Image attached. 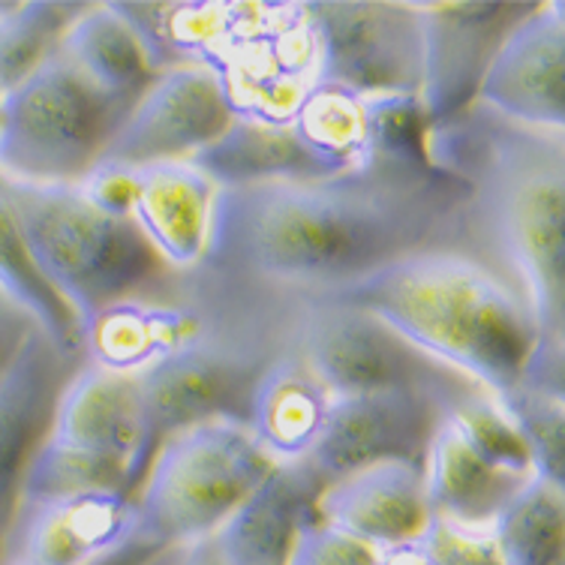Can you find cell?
I'll use <instances>...</instances> for the list:
<instances>
[{
  "label": "cell",
  "instance_id": "6da1fadb",
  "mask_svg": "<svg viewBox=\"0 0 565 565\" xmlns=\"http://www.w3.org/2000/svg\"><path fill=\"white\" fill-rule=\"evenodd\" d=\"M418 132L347 172L217 186L205 265L310 298L427 247L467 244L469 190L424 160Z\"/></svg>",
  "mask_w": 565,
  "mask_h": 565
},
{
  "label": "cell",
  "instance_id": "7a4b0ae2",
  "mask_svg": "<svg viewBox=\"0 0 565 565\" xmlns=\"http://www.w3.org/2000/svg\"><path fill=\"white\" fill-rule=\"evenodd\" d=\"M424 160L469 190L467 244L521 286L539 338H565V132L479 103L418 132Z\"/></svg>",
  "mask_w": 565,
  "mask_h": 565
},
{
  "label": "cell",
  "instance_id": "3957f363",
  "mask_svg": "<svg viewBox=\"0 0 565 565\" xmlns=\"http://www.w3.org/2000/svg\"><path fill=\"white\" fill-rule=\"evenodd\" d=\"M322 298L367 310L493 397L521 382L539 343L526 292L493 262L460 244L409 253Z\"/></svg>",
  "mask_w": 565,
  "mask_h": 565
},
{
  "label": "cell",
  "instance_id": "277c9868",
  "mask_svg": "<svg viewBox=\"0 0 565 565\" xmlns=\"http://www.w3.org/2000/svg\"><path fill=\"white\" fill-rule=\"evenodd\" d=\"M305 292L207 268L166 271L78 328L82 355L115 373H141L157 361L190 355L256 326Z\"/></svg>",
  "mask_w": 565,
  "mask_h": 565
},
{
  "label": "cell",
  "instance_id": "5b68a950",
  "mask_svg": "<svg viewBox=\"0 0 565 565\" xmlns=\"http://www.w3.org/2000/svg\"><path fill=\"white\" fill-rule=\"evenodd\" d=\"M22 241L78 328L99 310L163 277V259L130 217L97 207L78 184H22L0 178Z\"/></svg>",
  "mask_w": 565,
  "mask_h": 565
},
{
  "label": "cell",
  "instance_id": "8992f818",
  "mask_svg": "<svg viewBox=\"0 0 565 565\" xmlns=\"http://www.w3.org/2000/svg\"><path fill=\"white\" fill-rule=\"evenodd\" d=\"M139 97L97 87L57 45L0 97V178L78 184L99 163Z\"/></svg>",
  "mask_w": 565,
  "mask_h": 565
},
{
  "label": "cell",
  "instance_id": "52a82bcc",
  "mask_svg": "<svg viewBox=\"0 0 565 565\" xmlns=\"http://www.w3.org/2000/svg\"><path fill=\"white\" fill-rule=\"evenodd\" d=\"M271 469L244 424L199 422L172 430L136 490L139 535L153 547L205 542Z\"/></svg>",
  "mask_w": 565,
  "mask_h": 565
},
{
  "label": "cell",
  "instance_id": "ba28073f",
  "mask_svg": "<svg viewBox=\"0 0 565 565\" xmlns=\"http://www.w3.org/2000/svg\"><path fill=\"white\" fill-rule=\"evenodd\" d=\"M307 307L310 295L202 352L157 361L153 367L136 373L157 443L199 422H235L247 427L256 382L274 361L298 347V328Z\"/></svg>",
  "mask_w": 565,
  "mask_h": 565
},
{
  "label": "cell",
  "instance_id": "9c48e42d",
  "mask_svg": "<svg viewBox=\"0 0 565 565\" xmlns=\"http://www.w3.org/2000/svg\"><path fill=\"white\" fill-rule=\"evenodd\" d=\"M313 40V85L370 103H415L424 73V24L406 0L301 3Z\"/></svg>",
  "mask_w": 565,
  "mask_h": 565
},
{
  "label": "cell",
  "instance_id": "30bf717a",
  "mask_svg": "<svg viewBox=\"0 0 565 565\" xmlns=\"http://www.w3.org/2000/svg\"><path fill=\"white\" fill-rule=\"evenodd\" d=\"M298 355L331 397L403 388L463 397L479 388L457 370L424 355L367 310L328 298H310L298 328Z\"/></svg>",
  "mask_w": 565,
  "mask_h": 565
},
{
  "label": "cell",
  "instance_id": "8fae6325",
  "mask_svg": "<svg viewBox=\"0 0 565 565\" xmlns=\"http://www.w3.org/2000/svg\"><path fill=\"white\" fill-rule=\"evenodd\" d=\"M455 401L415 388L331 397L322 434L305 467L326 488L373 463H424L436 427Z\"/></svg>",
  "mask_w": 565,
  "mask_h": 565
},
{
  "label": "cell",
  "instance_id": "7c38bea8",
  "mask_svg": "<svg viewBox=\"0 0 565 565\" xmlns=\"http://www.w3.org/2000/svg\"><path fill=\"white\" fill-rule=\"evenodd\" d=\"M226 78L214 66H181L153 78L99 163L151 166L190 160L238 120Z\"/></svg>",
  "mask_w": 565,
  "mask_h": 565
},
{
  "label": "cell",
  "instance_id": "4fadbf2b",
  "mask_svg": "<svg viewBox=\"0 0 565 565\" xmlns=\"http://www.w3.org/2000/svg\"><path fill=\"white\" fill-rule=\"evenodd\" d=\"M539 3H418L424 24V73L418 90L422 127L455 118L476 103L490 61Z\"/></svg>",
  "mask_w": 565,
  "mask_h": 565
},
{
  "label": "cell",
  "instance_id": "5bb4252c",
  "mask_svg": "<svg viewBox=\"0 0 565 565\" xmlns=\"http://www.w3.org/2000/svg\"><path fill=\"white\" fill-rule=\"evenodd\" d=\"M49 443L109 457L127 469L132 490H139L160 446L151 430L139 376L82 361L57 397Z\"/></svg>",
  "mask_w": 565,
  "mask_h": 565
},
{
  "label": "cell",
  "instance_id": "9a60e30c",
  "mask_svg": "<svg viewBox=\"0 0 565 565\" xmlns=\"http://www.w3.org/2000/svg\"><path fill=\"white\" fill-rule=\"evenodd\" d=\"M476 103L533 130L565 132V7L539 3L481 78Z\"/></svg>",
  "mask_w": 565,
  "mask_h": 565
},
{
  "label": "cell",
  "instance_id": "2e32d148",
  "mask_svg": "<svg viewBox=\"0 0 565 565\" xmlns=\"http://www.w3.org/2000/svg\"><path fill=\"white\" fill-rule=\"evenodd\" d=\"M313 509L319 521L376 551L415 542L434 523L422 463L403 460L373 463L331 481L319 490Z\"/></svg>",
  "mask_w": 565,
  "mask_h": 565
},
{
  "label": "cell",
  "instance_id": "e0dca14e",
  "mask_svg": "<svg viewBox=\"0 0 565 565\" xmlns=\"http://www.w3.org/2000/svg\"><path fill=\"white\" fill-rule=\"evenodd\" d=\"M78 364L64 359L43 331H33L0 376V533L15 509L24 469L49 439L57 397Z\"/></svg>",
  "mask_w": 565,
  "mask_h": 565
},
{
  "label": "cell",
  "instance_id": "ac0fdd59",
  "mask_svg": "<svg viewBox=\"0 0 565 565\" xmlns=\"http://www.w3.org/2000/svg\"><path fill=\"white\" fill-rule=\"evenodd\" d=\"M130 178V220L166 268L190 271L202 265L217 184L186 160L136 166Z\"/></svg>",
  "mask_w": 565,
  "mask_h": 565
},
{
  "label": "cell",
  "instance_id": "d6986e66",
  "mask_svg": "<svg viewBox=\"0 0 565 565\" xmlns=\"http://www.w3.org/2000/svg\"><path fill=\"white\" fill-rule=\"evenodd\" d=\"M424 493L436 521L463 530H490L533 472L500 467L472 446L451 418V406L436 427L424 455Z\"/></svg>",
  "mask_w": 565,
  "mask_h": 565
},
{
  "label": "cell",
  "instance_id": "ffe728a7",
  "mask_svg": "<svg viewBox=\"0 0 565 565\" xmlns=\"http://www.w3.org/2000/svg\"><path fill=\"white\" fill-rule=\"evenodd\" d=\"M322 481L305 463L274 467L211 535L223 565H289L298 533L316 514Z\"/></svg>",
  "mask_w": 565,
  "mask_h": 565
},
{
  "label": "cell",
  "instance_id": "44dd1931",
  "mask_svg": "<svg viewBox=\"0 0 565 565\" xmlns=\"http://www.w3.org/2000/svg\"><path fill=\"white\" fill-rule=\"evenodd\" d=\"M331 392L298 355V347L262 373L250 397L247 430L274 467L305 463L322 434Z\"/></svg>",
  "mask_w": 565,
  "mask_h": 565
},
{
  "label": "cell",
  "instance_id": "7402d4cb",
  "mask_svg": "<svg viewBox=\"0 0 565 565\" xmlns=\"http://www.w3.org/2000/svg\"><path fill=\"white\" fill-rule=\"evenodd\" d=\"M186 163L196 166L217 186L310 181L338 174L307 148L289 118H238L214 145L193 153Z\"/></svg>",
  "mask_w": 565,
  "mask_h": 565
},
{
  "label": "cell",
  "instance_id": "603a6c76",
  "mask_svg": "<svg viewBox=\"0 0 565 565\" xmlns=\"http://www.w3.org/2000/svg\"><path fill=\"white\" fill-rule=\"evenodd\" d=\"M61 52L115 97H141L157 78L130 28L109 10V3H90V10L64 33Z\"/></svg>",
  "mask_w": 565,
  "mask_h": 565
},
{
  "label": "cell",
  "instance_id": "cb8c5ba5",
  "mask_svg": "<svg viewBox=\"0 0 565 565\" xmlns=\"http://www.w3.org/2000/svg\"><path fill=\"white\" fill-rule=\"evenodd\" d=\"M0 295L10 298L52 347L70 361H85L82 355V334L76 316L52 292V286L33 268L31 253L24 247L19 223L12 217V207L0 190Z\"/></svg>",
  "mask_w": 565,
  "mask_h": 565
},
{
  "label": "cell",
  "instance_id": "d4e9b609",
  "mask_svg": "<svg viewBox=\"0 0 565 565\" xmlns=\"http://www.w3.org/2000/svg\"><path fill=\"white\" fill-rule=\"evenodd\" d=\"M505 565H563L565 488L533 479L490 526Z\"/></svg>",
  "mask_w": 565,
  "mask_h": 565
},
{
  "label": "cell",
  "instance_id": "484cf974",
  "mask_svg": "<svg viewBox=\"0 0 565 565\" xmlns=\"http://www.w3.org/2000/svg\"><path fill=\"white\" fill-rule=\"evenodd\" d=\"M87 10L90 3L0 0V94L43 64Z\"/></svg>",
  "mask_w": 565,
  "mask_h": 565
},
{
  "label": "cell",
  "instance_id": "4316f807",
  "mask_svg": "<svg viewBox=\"0 0 565 565\" xmlns=\"http://www.w3.org/2000/svg\"><path fill=\"white\" fill-rule=\"evenodd\" d=\"M497 403L521 436L535 479L565 488V397L514 385Z\"/></svg>",
  "mask_w": 565,
  "mask_h": 565
},
{
  "label": "cell",
  "instance_id": "83f0119b",
  "mask_svg": "<svg viewBox=\"0 0 565 565\" xmlns=\"http://www.w3.org/2000/svg\"><path fill=\"white\" fill-rule=\"evenodd\" d=\"M76 490H124L136 497L127 469L120 463L109 457L61 448L45 439L24 469L19 497H52V493H76Z\"/></svg>",
  "mask_w": 565,
  "mask_h": 565
},
{
  "label": "cell",
  "instance_id": "f1b7e54d",
  "mask_svg": "<svg viewBox=\"0 0 565 565\" xmlns=\"http://www.w3.org/2000/svg\"><path fill=\"white\" fill-rule=\"evenodd\" d=\"M109 10L130 28L141 55L157 76L169 73V70L190 66L184 52H181V43H178V3H166V0H160V3H124V0H115V3H109Z\"/></svg>",
  "mask_w": 565,
  "mask_h": 565
},
{
  "label": "cell",
  "instance_id": "f546056e",
  "mask_svg": "<svg viewBox=\"0 0 565 565\" xmlns=\"http://www.w3.org/2000/svg\"><path fill=\"white\" fill-rule=\"evenodd\" d=\"M376 563V547L340 533L319 518L301 526L289 565H373Z\"/></svg>",
  "mask_w": 565,
  "mask_h": 565
},
{
  "label": "cell",
  "instance_id": "4dcf8cb0",
  "mask_svg": "<svg viewBox=\"0 0 565 565\" xmlns=\"http://www.w3.org/2000/svg\"><path fill=\"white\" fill-rule=\"evenodd\" d=\"M436 565H505L497 554L490 530H463L455 523L436 521L424 533Z\"/></svg>",
  "mask_w": 565,
  "mask_h": 565
},
{
  "label": "cell",
  "instance_id": "1f68e13d",
  "mask_svg": "<svg viewBox=\"0 0 565 565\" xmlns=\"http://www.w3.org/2000/svg\"><path fill=\"white\" fill-rule=\"evenodd\" d=\"M33 331H40V328L33 326L31 316H24L10 298L0 295V376L12 367V361L19 359V352Z\"/></svg>",
  "mask_w": 565,
  "mask_h": 565
},
{
  "label": "cell",
  "instance_id": "d6a6232c",
  "mask_svg": "<svg viewBox=\"0 0 565 565\" xmlns=\"http://www.w3.org/2000/svg\"><path fill=\"white\" fill-rule=\"evenodd\" d=\"M373 565H436V559L422 535V539H415V542H403L394 544V547H382V551H376V563Z\"/></svg>",
  "mask_w": 565,
  "mask_h": 565
},
{
  "label": "cell",
  "instance_id": "836d02e7",
  "mask_svg": "<svg viewBox=\"0 0 565 565\" xmlns=\"http://www.w3.org/2000/svg\"><path fill=\"white\" fill-rule=\"evenodd\" d=\"M178 565H223V559H220L217 551H214L211 539H205V542L186 544L184 556H181V563Z\"/></svg>",
  "mask_w": 565,
  "mask_h": 565
},
{
  "label": "cell",
  "instance_id": "e575fe53",
  "mask_svg": "<svg viewBox=\"0 0 565 565\" xmlns=\"http://www.w3.org/2000/svg\"><path fill=\"white\" fill-rule=\"evenodd\" d=\"M186 544H174V547H160V551H153L151 556H145L139 565H178L181 563V556H184Z\"/></svg>",
  "mask_w": 565,
  "mask_h": 565
},
{
  "label": "cell",
  "instance_id": "d590c367",
  "mask_svg": "<svg viewBox=\"0 0 565 565\" xmlns=\"http://www.w3.org/2000/svg\"><path fill=\"white\" fill-rule=\"evenodd\" d=\"M0 97H3V94H0Z\"/></svg>",
  "mask_w": 565,
  "mask_h": 565
}]
</instances>
